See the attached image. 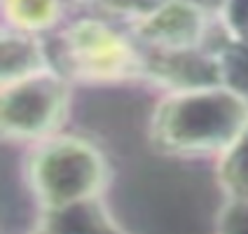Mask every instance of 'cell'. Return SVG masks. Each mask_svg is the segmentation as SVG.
I'll return each mask as SVG.
<instances>
[{
    "label": "cell",
    "instance_id": "obj_4",
    "mask_svg": "<svg viewBox=\"0 0 248 234\" xmlns=\"http://www.w3.org/2000/svg\"><path fill=\"white\" fill-rule=\"evenodd\" d=\"M68 96V82L52 70L2 84V134L19 140H35L54 134L66 120Z\"/></svg>",
    "mask_w": 248,
    "mask_h": 234
},
{
    "label": "cell",
    "instance_id": "obj_1",
    "mask_svg": "<svg viewBox=\"0 0 248 234\" xmlns=\"http://www.w3.org/2000/svg\"><path fill=\"white\" fill-rule=\"evenodd\" d=\"M248 124V103L227 87L171 92L152 112L150 143L171 157L225 152Z\"/></svg>",
    "mask_w": 248,
    "mask_h": 234
},
{
    "label": "cell",
    "instance_id": "obj_10",
    "mask_svg": "<svg viewBox=\"0 0 248 234\" xmlns=\"http://www.w3.org/2000/svg\"><path fill=\"white\" fill-rule=\"evenodd\" d=\"M218 178L232 199L248 202V124L234 143L222 152Z\"/></svg>",
    "mask_w": 248,
    "mask_h": 234
},
{
    "label": "cell",
    "instance_id": "obj_2",
    "mask_svg": "<svg viewBox=\"0 0 248 234\" xmlns=\"http://www.w3.org/2000/svg\"><path fill=\"white\" fill-rule=\"evenodd\" d=\"M108 176L103 155L82 138H52L31 157L28 180L47 213L96 199Z\"/></svg>",
    "mask_w": 248,
    "mask_h": 234
},
{
    "label": "cell",
    "instance_id": "obj_7",
    "mask_svg": "<svg viewBox=\"0 0 248 234\" xmlns=\"http://www.w3.org/2000/svg\"><path fill=\"white\" fill-rule=\"evenodd\" d=\"M49 70L47 54L33 33L10 28L2 33V84L16 82L31 75Z\"/></svg>",
    "mask_w": 248,
    "mask_h": 234
},
{
    "label": "cell",
    "instance_id": "obj_16",
    "mask_svg": "<svg viewBox=\"0 0 248 234\" xmlns=\"http://www.w3.org/2000/svg\"><path fill=\"white\" fill-rule=\"evenodd\" d=\"M35 234H56V232H54V230H49V227H45V230H38Z\"/></svg>",
    "mask_w": 248,
    "mask_h": 234
},
{
    "label": "cell",
    "instance_id": "obj_15",
    "mask_svg": "<svg viewBox=\"0 0 248 234\" xmlns=\"http://www.w3.org/2000/svg\"><path fill=\"white\" fill-rule=\"evenodd\" d=\"M185 2H190L192 7L208 14V12H222V7H225L227 0H185Z\"/></svg>",
    "mask_w": 248,
    "mask_h": 234
},
{
    "label": "cell",
    "instance_id": "obj_6",
    "mask_svg": "<svg viewBox=\"0 0 248 234\" xmlns=\"http://www.w3.org/2000/svg\"><path fill=\"white\" fill-rule=\"evenodd\" d=\"M206 31V14L185 0H171L159 12L136 24V38L145 49H197Z\"/></svg>",
    "mask_w": 248,
    "mask_h": 234
},
{
    "label": "cell",
    "instance_id": "obj_3",
    "mask_svg": "<svg viewBox=\"0 0 248 234\" xmlns=\"http://www.w3.org/2000/svg\"><path fill=\"white\" fill-rule=\"evenodd\" d=\"M63 54L70 73L84 82H122L143 78V52L106 21L80 19L63 33Z\"/></svg>",
    "mask_w": 248,
    "mask_h": 234
},
{
    "label": "cell",
    "instance_id": "obj_11",
    "mask_svg": "<svg viewBox=\"0 0 248 234\" xmlns=\"http://www.w3.org/2000/svg\"><path fill=\"white\" fill-rule=\"evenodd\" d=\"M218 61L222 87L232 89L236 96H241L248 103V42L230 40L218 52Z\"/></svg>",
    "mask_w": 248,
    "mask_h": 234
},
{
    "label": "cell",
    "instance_id": "obj_9",
    "mask_svg": "<svg viewBox=\"0 0 248 234\" xmlns=\"http://www.w3.org/2000/svg\"><path fill=\"white\" fill-rule=\"evenodd\" d=\"M2 10L12 28L24 33H38L54 26L61 2L59 0H2Z\"/></svg>",
    "mask_w": 248,
    "mask_h": 234
},
{
    "label": "cell",
    "instance_id": "obj_14",
    "mask_svg": "<svg viewBox=\"0 0 248 234\" xmlns=\"http://www.w3.org/2000/svg\"><path fill=\"white\" fill-rule=\"evenodd\" d=\"M218 234H248V202L230 199L218 220Z\"/></svg>",
    "mask_w": 248,
    "mask_h": 234
},
{
    "label": "cell",
    "instance_id": "obj_13",
    "mask_svg": "<svg viewBox=\"0 0 248 234\" xmlns=\"http://www.w3.org/2000/svg\"><path fill=\"white\" fill-rule=\"evenodd\" d=\"M220 16L232 40L248 42V0H227Z\"/></svg>",
    "mask_w": 248,
    "mask_h": 234
},
{
    "label": "cell",
    "instance_id": "obj_5",
    "mask_svg": "<svg viewBox=\"0 0 248 234\" xmlns=\"http://www.w3.org/2000/svg\"><path fill=\"white\" fill-rule=\"evenodd\" d=\"M143 78L169 87L171 92H190L222 87L218 54H206L197 49H145L143 52Z\"/></svg>",
    "mask_w": 248,
    "mask_h": 234
},
{
    "label": "cell",
    "instance_id": "obj_12",
    "mask_svg": "<svg viewBox=\"0 0 248 234\" xmlns=\"http://www.w3.org/2000/svg\"><path fill=\"white\" fill-rule=\"evenodd\" d=\"M171 0H98V5L103 7V12L136 19V24L143 21V19H148V16H152L155 12H159Z\"/></svg>",
    "mask_w": 248,
    "mask_h": 234
},
{
    "label": "cell",
    "instance_id": "obj_8",
    "mask_svg": "<svg viewBox=\"0 0 248 234\" xmlns=\"http://www.w3.org/2000/svg\"><path fill=\"white\" fill-rule=\"evenodd\" d=\"M47 227L54 230L56 234H122L98 208L96 199L49 213Z\"/></svg>",
    "mask_w": 248,
    "mask_h": 234
}]
</instances>
